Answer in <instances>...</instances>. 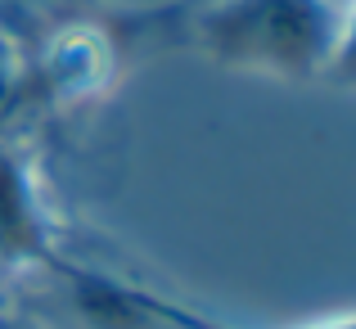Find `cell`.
Masks as SVG:
<instances>
[{"label": "cell", "instance_id": "7a4b0ae2", "mask_svg": "<svg viewBox=\"0 0 356 329\" xmlns=\"http://www.w3.org/2000/svg\"><path fill=\"white\" fill-rule=\"evenodd\" d=\"M325 72H343L348 81H356V9L343 14V32H339V45H334V59Z\"/></svg>", "mask_w": 356, "mask_h": 329}, {"label": "cell", "instance_id": "6da1fadb", "mask_svg": "<svg viewBox=\"0 0 356 329\" xmlns=\"http://www.w3.org/2000/svg\"><path fill=\"white\" fill-rule=\"evenodd\" d=\"M181 32L221 68L312 81L334 59L343 9L334 0H203Z\"/></svg>", "mask_w": 356, "mask_h": 329}, {"label": "cell", "instance_id": "3957f363", "mask_svg": "<svg viewBox=\"0 0 356 329\" xmlns=\"http://www.w3.org/2000/svg\"><path fill=\"white\" fill-rule=\"evenodd\" d=\"M0 329H5V325H0Z\"/></svg>", "mask_w": 356, "mask_h": 329}]
</instances>
